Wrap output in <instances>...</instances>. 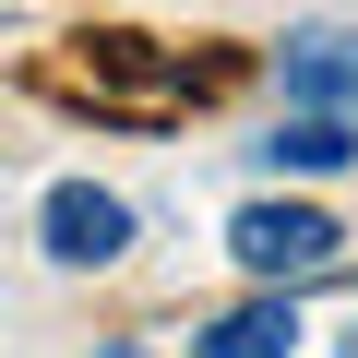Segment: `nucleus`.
<instances>
[{
    "label": "nucleus",
    "instance_id": "423d86ee",
    "mask_svg": "<svg viewBox=\"0 0 358 358\" xmlns=\"http://www.w3.org/2000/svg\"><path fill=\"white\" fill-rule=\"evenodd\" d=\"M358 155V131H334V120H310V108H287L275 131H263V167H299V179H322V167H346Z\"/></svg>",
    "mask_w": 358,
    "mask_h": 358
},
{
    "label": "nucleus",
    "instance_id": "f03ea898",
    "mask_svg": "<svg viewBox=\"0 0 358 358\" xmlns=\"http://www.w3.org/2000/svg\"><path fill=\"white\" fill-rule=\"evenodd\" d=\"M227 251H239L263 287H310V275L346 263V227H334L322 203H239V215H227Z\"/></svg>",
    "mask_w": 358,
    "mask_h": 358
},
{
    "label": "nucleus",
    "instance_id": "6e6552de",
    "mask_svg": "<svg viewBox=\"0 0 358 358\" xmlns=\"http://www.w3.org/2000/svg\"><path fill=\"white\" fill-rule=\"evenodd\" d=\"M346 358H358V346H346Z\"/></svg>",
    "mask_w": 358,
    "mask_h": 358
},
{
    "label": "nucleus",
    "instance_id": "f257e3e1",
    "mask_svg": "<svg viewBox=\"0 0 358 358\" xmlns=\"http://www.w3.org/2000/svg\"><path fill=\"white\" fill-rule=\"evenodd\" d=\"M48 96H72V108H96V120H179L203 96V72L192 60H167L155 36H60V60H48Z\"/></svg>",
    "mask_w": 358,
    "mask_h": 358
},
{
    "label": "nucleus",
    "instance_id": "20e7f679",
    "mask_svg": "<svg viewBox=\"0 0 358 358\" xmlns=\"http://www.w3.org/2000/svg\"><path fill=\"white\" fill-rule=\"evenodd\" d=\"M36 227H48V263H120L131 251V203L96 192V179H60V192L36 203Z\"/></svg>",
    "mask_w": 358,
    "mask_h": 358
},
{
    "label": "nucleus",
    "instance_id": "39448f33",
    "mask_svg": "<svg viewBox=\"0 0 358 358\" xmlns=\"http://www.w3.org/2000/svg\"><path fill=\"white\" fill-rule=\"evenodd\" d=\"M299 346V299L275 287V299H239V310H215L203 334H192V358H287Z\"/></svg>",
    "mask_w": 358,
    "mask_h": 358
},
{
    "label": "nucleus",
    "instance_id": "7ed1b4c3",
    "mask_svg": "<svg viewBox=\"0 0 358 358\" xmlns=\"http://www.w3.org/2000/svg\"><path fill=\"white\" fill-rule=\"evenodd\" d=\"M275 84H287V108L358 131V36H346V24H299V36L275 48Z\"/></svg>",
    "mask_w": 358,
    "mask_h": 358
},
{
    "label": "nucleus",
    "instance_id": "0eeeda50",
    "mask_svg": "<svg viewBox=\"0 0 358 358\" xmlns=\"http://www.w3.org/2000/svg\"><path fill=\"white\" fill-rule=\"evenodd\" d=\"M108 358H143V346H108Z\"/></svg>",
    "mask_w": 358,
    "mask_h": 358
}]
</instances>
